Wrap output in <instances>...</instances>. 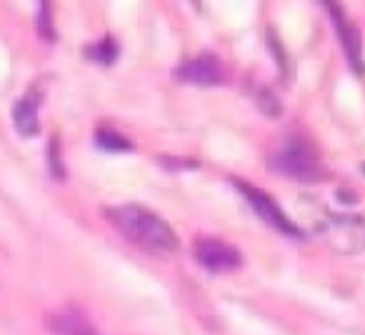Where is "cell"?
Here are the masks:
<instances>
[{"instance_id": "obj_1", "label": "cell", "mask_w": 365, "mask_h": 335, "mask_svg": "<svg viewBox=\"0 0 365 335\" xmlns=\"http://www.w3.org/2000/svg\"><path fill=\"white\" fill-rule=\"evenodd\" d=\"M103 215L115 225L118 233L150 255H173L180 248V238L173 225L143 205H110L103 208Z\"/></svg>"}, {"instance_id": "obj_2", "label": "cell", "mask_w": 365, "mask_h": 335, "mask_svg": "<svg viewBox=\"0 0 365 335\" xmlns=\"http://www.w3.org/2000/svg\"><path fill=\"white\" fill-rule=\"evenodd\" d=\"M270 165L278 173L290 175L295 180H305V183H315V180H323L328 175L320 160L315 158V153L303 140H290L283 150H278L270 158Z\"/></svg>"}, {"instance_id": "obj_3", "label": "cell", "mask_w": 365, "mask_h": 335, "mask_svg": "<svg viewBox=\"0 0 365 335\" xmlns=\"http://www.w3.org/2000/svg\"><path fill=\"white\" fill-rule=\"evenodd\" d=\"M233 185L238 188V193L248 200L253 213L258 215L265 225H270V228L278 230V233H283V235H293V238H300V235H303L298 225L285 215V210L280 208L268 193H263L260 188H255V185H250V183H243V180H238V178H233Z\"/></svg>"}, {"instance_id": "obj_4", "label": "cell", "mask_w": 365, "mask_h": 335, "mask_svg": "<svg viewBox=\"0 0 365 335\" xmlns=\"http://www.w3.org/2000/svg\"><path fill=\"white\" fill-rule=\"evenodd\" d=\"M193 258L198 260L200 268L208 273H235L243 265V253L235 245L225 243L220 238H208V235H198L193 240Z\"/></svg>"}, {"instance_id": "obj_5", "label": "cell", "mask_w": 365, "mask_h": 335, "mask_svg": "<svg viewBox=\"0 0 365 335\" xmlns=\"http://www.w3.org/2000/svg\"><path fill=\"white\" fill-rule=\"evenodd\" d=\"M175 78L180 83H188V86L210 88V86H220L225 81V68L215 56H198L180 63L175 68Z\"/></svg>"}, {"instance_id": "obj_6", "label": "cell", "mask_w": 365, "mask_h": 335, "mask_svg": "<svg viewBox=\"0 0 365 335\" xmlns=\"http://www.w3.org/2000/svg\"><path fill=\"white\" fill-rule=\"evenodd\" d=\"M325 8L330 11V18H333L335 28H338V36H340V43H343V51L348 56V61L353 63L355 73H365V66H363V43H360V33L353 23L345 18L343 8L338 3H325Z\"/></svg>"}, {"instance_id": "obj_7", "label": "cell", "mask_w": 365, "mask_h": 335, "mask_svg": "<svg viewBox=\"0 0 365 335\" xmlns=\"http://www.w3.org/2000/svg\"><path fill=\"white\" fill-rule=\"evenodd\" d=\"M46 325L53 335H98L96 328L78 310L61 308L46 315Z\"/></svg>"}, {"instance_id": "obj_8", "label": "cell", "mask_w": 365, "mask_h": 335, "mask_svg": "<svg viewBox=\"0 0 365 335\" xmlns=\"http://www.w3.org/2000/svg\"><path fill=\"white\" fill-rule=\"evenodd\" d=\"M13 125L21 135L33 138L41 130V118H38V98L33 93H28L26 98L13 105Z\"/></svg>"}, {"instance_id": "obj_9", "label": "cell", "mask_w": 365, "mask_h": 335, "mask_svg": "<svg viewBox=\"0 0 365 335\" xmlns=\"http://www.w3.org/2000/svg\"><path fill=\"white\" fill-rule=\"evenodd\" d=\"M93 140H96V145L106 153H130L133 150V143L128 140L123 133L113 130V128H98Z\"/></svg>"}, {"instance_id": "obj_10", "label": "cell", "mask_w": 365, "mask_h": 335, "mask_svg": "<svg viewBox=\"0 0 365 335\" xmlns=\"http://www.w3.org/2000/svg\"><path fill=\"white\" fill-rule=\"evenodd\" d=\"M86 56L91 58V61L101 63V66H110V63H115V58H118V46L113 38H103L98 46L88 48Z\"/></svg>"}, {"instance_id": "obj_11", "label": "cell", "mask_w": 365, "mask_h": 335, "mask_svg": "<svg viewBox=\"0 0 365 335\" xmlns=\"http://www.w3.org/2000/svg\"><path fill=\"white\" fill-rule=\"evenodd\" d=\"M38 33H41L46 41H56V33H53V16L51 6L41 3V11H38Z\"/></svg>"}, {"instance_id": "obj_12", "label": "cell", "mask_w": 365, "mask_h": 335, "mask_svg": "<svg viewBox=\"0 0 365 335\" xmlns=\"http://www.w3.org/2000/svg\"><path fill=\"white\" fill-rule=\"evenodd\" d=\"M48 160H51V173L56 175L58 180L66 178V168H63V160H61V143L58 138L51 140V148H48Z\"/></svg>"}, {"instance_id": "obj_13", "label": "cell", "mask_w": 365, "mask_h": 335, "mask_svg": "<svg viewBox=\"0 0 365 335\" xmlns=\"http://www.w3.org/2000/svg\"><path fill=\"white\" fill-rule=\"evenodd\" d=\"M160 163L168 170H188V168H198V160H178V158H160Z\"/></svg>"}, {"instance_id": "obj_14", "label": "cell", "mask_w": 365, "mask_h": 335, "mask_svg": "<svg viewBox=\"0 0 365 335\" xmlns=\"http://www.w3.org/2000/svg\"><path fill=\"white\" fill-rule=\"evenodd\" d=\"M338 200L340 203H358V195H353V193H338Z\"/></svg>"}]
</instances>
